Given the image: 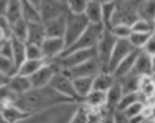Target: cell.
<instances>
[{"mask_svg":"<svg viewBox=\"0 0 155 123\" xmlns=\"http://www.w3.org/2000/svg\"><path fill=\"white\" fill-rule=\"evenodd\" d=\"M68 102H74V101L71 98L65 96V95L59 93L51 85L32 87L29 92L19 95L16 99V104L21 109L27 111L30 115L46 112L49 109L57 107V106H65Z\"/></svg>","mask_w":155,"mask_h":123,"instance_id":"6da1fadb","label":"cell"},{"mask_svg":"<svg viewBox=\"0 0 155 123\" xmlns=\"http://www.w3.org/2000/svg\"><path fill=\"white\" fill-rule=\"evenodd\" d=\"M89 19L84 16V13H70L67 11L65 14V33H63V41H65V49L71 46L78 36L86 30L89 25Z\"/></svg>","mask_w":155,"mask_h":123,"instance_id":"7a4b0ae2","label":"cell"},{"mask_svg":"<svg viewBox=\"0 0 155 123\" xmlns=\"http://www.w3.org/2000/svg\"><path fill=\"white\" fill-rule=\"evenodd\" d=\"M104 24H89L86 27V30H84L78 39L71 46H68L65 51L62 54H67V52H71V51H78V49H89V47H95L97 43H98V38H100L101 32L104 29Z\"/></svg>","mask_w":155,"mask_h":123,"instance_id":"3957f363","label":"cell"},{"mask_svg":"<svg viewBox=\"0 0 155 123\" xmlns=\"http://www.w3.org/2000/svg\"><path fill=\"white\" fill-rule=\"evenodd\" d=\"M51 85L52 88H55L59 93L65 95V96L71 98L74 102H79V96H78V93L74 90V85H73V77L67 74L63 70H59L57 73L54 74V77L51 79Z\"/></svg>","mask_w":155,"mask_h":123,"instance_id":"277c9868","label":"cell"},{"mask_svg":"<svg viewBox=\"0 0 155 123\" xmlns=\"http://www.w3.org/2000/svg\"><path fill=\"white\" fill-rule=\"evenodd\" d=\"M60 70L59 63L55 60H46L45 65H41L37 71L30 76L32 87H45L51 84V79L54 77V74Z\"/></svg>","mask_w":155,"mask_h":123,"instance_id":"5b68a950","label":"cell"},{"mask_svg":"<svg viewBox=\"0 0 155 123\" xmlns=\"http://www.w3.org/2000/svg\"><path fill=\"white\" fill-rule=\"evenodd\" d=\"M133 49H136V47H133V44L130 43L128 38H117L116 43H114V47H112V51H111V55H109V60H108L106 70L109 73H112V71L116 70V66L124 60V57L128 55Z\"/></svg>","mask_w":155,"mask_h":123,"instance_id":"8992f818","label":"cell"},{"mask_svg":"<svg viewBox=\"0 0 155 123\" xmlns=\"http://www.w3.org/2000/svg\"><path fill=\"white\" fill-rule=\"evenodd\" d=\"M116 36L111 33V30L108 27H104L100 38H98V43H97V57L100 58L103 68L106 70V65H108V60H109V55H111V51L114 47V43H116Z\"/></svg>","mask_w":155,"mask_h":123,"instance_id":"52a82bcc","label":"cell"},{"mask_svg":"<svg viewBox=\"0 0 155 123\" xmlns=\"http://www.w3.org/2000/svg\"><path fill=\"white\" fill-rule=\"evenodd\" d=\"M62 70V68H60ZM104 70L101 62L98 57H92L86 62H82V63L76 65L73 68H68V70H63L67 74H70L71 77H81V76H95L98 71Z\"/></svg>","mask_w":155,"mask_h":123,"instance_id":"ba28073f","label":"cell"},{"mask_svg":"<svg viewBox=\"0 0 155 123\" xmlns=\"http://www.w3.org/2000/svg\"><path fill=\"white\" fill-rule=\"evenodd\" d=\"M38 11H40L41 20H48L65 14L68 10H67V3L63 0H41L38 5Z\"/></svg>","mask_w":155,"mask_h":123,"instance_id":"9c48e42d","label":"cell"},{"mask_svg":"<svg viewBox=\"0 0 155 123\" xmlns=\"http://www.w3.org/2000/svg\"><path fill=\"white\" fill-rule=\"evenodd\" d=\"M65 51V41L59 36H46L41 43V52L46 60H54Z\"/></svg>","mask_w":155,"mask_h":123,"instance_id":"30bf717a","label":"cell"},{"mask_svg":"<svg viewBox=\"0 0 155 123\" xmlns=\"http://www.w3.org/2000/svg\"><path fill=\"white\" fill-rule=\"evenodd\" d=\"M2 117L5 120V123H18V121H24L27 118H30L32 115L21 109L16 102H11V104H5L2 109Z\"/></svg>","mask_w":155,"mask_h":123,"instance_id":"8fae6325","label":"cell"},{"mask_svg":"<svg viewBox=\"0 0 155 123\" xmlns=\"http://www.w3.org/2000/svg\"><path fill=\"white\" fill-rule=\"evenodd\" d=\"M67 14V13H65ZM65 14L48 19V20H41L45 25V32L46 36H59L63 38V33H65Z\"/></svg>","mask_w":155,"mask_h":123,"instance_id":"7c38bea8","label":"cell"},{"mask_svg":"<svg viewBox=\"0 0 155 123\" xmlns=\"http://www.w3.org/2000/svg\"><path fill=\"white\" fill-rule=\"evenodd\" d=\"M6 85H8L16 95H22V93L29 92L32 88V82H30L29 76H24V74L16 73V74H13V76L8 79Z\"/></svg>","mask_w":155,"mask_h":123,"instance_id":"4fadbf2b","label":"cell"},{"mask_svg":"<svg viewBox=\"0 0 155 123\" xmlns=\"http://www.w3.org/2000/svg\"><path fill=\"white\" fill-rule=\"evenodd\" d=\"M46 38V32H45V25L41 20L38 22H29V27H27V41L25 43L29 44H38L41 46V43Z\"/></svg>","mask_w":155,"mask_h":123,"instance_id":"5bb4252c","label":"cell"},{"mask_svg":"<svg viewBox=\"0 0 155 123\" xmlns=\"http://www.w3.org/2000/svg\"><path fill=\"white\" fill-rule=\"evenodd\" d=\"M81 102H84L87 107H92V109H103L104 104H106V92L90 90L86 96L81 99Z\"/></svg>","mask_w":155,"mask_h":123,"instance_id":"9a60e30c","label":"cell"},{"mask_svg":"<svg viewBox=\"0 0 155 123\" xmlns=\"http://www.w3.org/2000/svg\"><path fill=\"white\" fill-rule=\"evenodd\" d=\"M114 74L109 73L108 70H101L98 71L95 76H94V84H92V90H103L106 92L108 88L114 84Z\"/></svg>","mask_w":155,"mask_h":123,"instance_id":"2e32d148","label":"cell"},{"mask_svg":"<svg viewBox=\"0 0 155 123\" xmlns=\"http://www.w3.org/2000/svg\"><path fill=\"white\" fill-rule=\"evenodd\" d=\"M131 71L138 74V76H146V74H150L152 73V66H150V55L146 54L143 49L139 51L138 57L135 60V65H133Z\"/></svg>","mask_w":155,"mask_h":123,"instance_id":"e0dca14e","label":"cell"},{"mask_svg":"<svg viewBox=\"0 0 155 123\" xmlns=\"http://www.w3.org/2000/svg\"><path fill=\"white\" fill-rule=\"evenodd\" d=\"M139 51H141V49H133V51L128 54V55L124 57V60L116 66V70L112 71V74H114L116 79L122 77V76H125L127 73L131 71V68H133V65H135V60H136V57H138Z\"/></svg>","mask_w":155,"mask_h":123,"instance_id":"ac0fdd59","label":"cell"},{"mask_svg":"<svg viewBox=\"0 0 155 123\" xmlns=\"http://www.w3.org/2000/svg\"><path fill=\"white\" fill-rule=\"evenodd\" d=\"M138 93H139V98L146 101L149 96L155 93V80L152 79L150 74H146V76H141L139 82H138Z\"/></svg>","mask_w":155,"mask_h":123,"instance_id":"d6986e66","label":"cell"},{"mask_svg":"<svg viewBox=\"0 0 155 123\" xmlns=\"http://www.w3.org/2000/svg\"><path fill=\"white\" fill-rule=\"evenodd\" d=\"M84 16L89 19L90 24H103L101 22V3L98 0H89L84 10Z\"/></svg>","mask_w":155,"mask_h":123,"instance_id":"ffe728a7","label":"cell"},{"mask_svg":"<svg viewBox=\"0 0 155 123\" xmlns=\"http://www.w3.org/2000/svg\"><path fill=\"white\" fill-rule=\"evenodd\" d=\"M92 84H94V76L73 77V85H74V90L78 93V96H79V99H82L90 90H92Z\"/></svg>","mask_w":155,"mask_h":123,"instance_id":"44dd1931","label":"cell"},{"mask_svg":"<svg viewBox=\"0 0 155 123\" xmlns=\"http://www.w3.org/2000/svg\"><path fill=\"white\" fill-rule=\"evenodd\" d=\"M139 77L138 74H135L133 71L127 73L125 76L119 77V84L122 87V92L124 93H130V92H138V82H139Z\"/></svg>","mask_w":155,"mask_h":123,"instance_id":"7402d4cb","label":"cell"},{"mask_svg":"<svg viewBox=\"0 0 155 123\" xmlns=\"http://www.w3.org/2000/svg\"><path fill=\"white\" fill-rule=\"evenodd\" d=\"M45 58H41V60H33V58H25L22 63L19 65V68H18V73L19 74H24V76H32V74L38 70V68L41 66V65H45Z\"/></svg>","mask_w":155,"mask_h":123,"instance_id":"603a6c76","label":"cell"},{"mask_svg":"<svg viewBox=\"0 0 155 123\" xmlns=\"http://www.w3.org/2000/svg\"><path fill=\"white\" fill-rule=\"evenodd\" d=\"M27 27H29V22H27L24 17L18 19L16 22L11 24V36L25 43L27 41Z\"/></svg>","mask_w":155,"mask_h":123,"instance_id":"cb8c5ba5","label":"cell"},{"mask_svg":"<svg viewBox=\"0 0 155 123\" xmlns=\"http://www.w3.org/2000/svg\"><path fill=\"white\" fill-rule=\"evenodd\" d=\"M5 17L8 19L11 24L22 17V6H21V0H10L8 6H6V11H5Z\"/></svg>","mask_w":155,"mask_h":123,"instance_id":"d4e9b609","label":"cell"},{"mask_svg":"<svg viewBox=\"0 0 155 123\" xmlns=\"http://www.w3.org/2000/svg\"><path fill=\"white\" fill-rule=\"evenodd\" d=\"M10 39H11V44H13V60H15V63L19 68V65L25 60V43L21 39L13 38V36Z\"/></svg>","mask_w":155,"mask_h":123,"instance_id":"484cf974","label":"cell"},{"mask_svg":"<svg viewBox=\"0 0 155 123\" xmlns=\"http://www.w3.org/2000/svg\"><path fill=\"white\" fill-rule=\"evenodd\" d=\"M138 16L152 20L155 17V0H139Z\"/></svg>","mask_w":155,"mask_h":123,"instance_id":"4316f807","label":"cell"},{"mask_svg":"<svg viewBox=\"0 0 155 123\" xmlns=\"http://www.w3.org/2000/svg\"><path fill=\"white\" fill-rule=\"evenodd\" d=\"M150 35H152L150 32H133L131 30L128 39H130V43L133 44V47H136V49H143L144 44L147 43V39L150 38Z\"/></svg>","mask_w":155,"mask_h":123,"instance_id":"83f0119b","label":"cell"},{"mask_svg":"<svg viewBox=\"0 0 155 123\" xmlns=\"http://www.w3.org/2000/svg\"><path fill=\"white\" fill-rule=\"evenodd\" d=\"M0 71H2L5 76L11 77L13 74L18 73V65L15 63V60H13L11 57L0 55Z\"/></svg>","mask_w":155,"mask_h":123,"instance_id":"f1b7e54d","label":"cell"},{"mask_svg":"<svg viewBox=\"0 0 155 123\" xmlns=\"http://www.w3.org/2000/svg\"><path fill=\"white\" fill-rule=\"evenodd\" d=\"M116 6H117V2H106V3H101V22L106 25V27L109 25L112 16H114Z\"/></svg>","mask_w":155,"mask_h":123,"instance_id":"f546056e","label":"cell"},{"mask_svg":"<svg viewBox=\"0 0 155 123\" xmlns=\"http://www.w3.org/2000/svg\"><path fill=\"white\" fill-rule=\"evenodd\" d=\"M108 29L111 30V33L116 38H128L130 33H131V27L127 25V24H112Z\"/></svg>","mask_w":155,"mask_h":123,"instance_id":"4dcf8cb0","label":"cell"},{"mask_svg":"<svg viewBox=\"0 0 155 123\" xmlns=\"http://www.w3.org/2000/svg\"><path fill=\"white\" fill-rule=\"evenodd\" d=\"M18 96H19V95H16L6 84L0 87V101L3 102V106L5 104H11V102H16Z\"/></svg>","mask_w":155,"mask_h":123,"instance_id":"1f68e13d","label":"cell"},{"mask_svg":"<svg viewBox=\"0 0 155 123\" xmlns=\"http://www.w3.org/2000/svg\"><path fill=\"white\" fill-rule=\"evenodd\" d=\"M138 99H141L138 92L124 93V95H122V98H120V101H119V104H117V109H119V111H124V109H127L130 104H133V102L138 101ZM141 101H143V99H141Z\"/></svg>","mask_w":155,"mask_h":123,"instance_id":"d6a6232c","label":"cell"},{"mask_svg":"<svg viewBox=\"0 0 155 123\" xmlns=\"http://www.w3.org/2000/svg\"><path fill=\"white\" fill-rule=\"evenodd\" d=\"M133 32H150L152 33V20L146 17H138L135 22L131 24Z\"/></svg>","mask_w":155,"mask_h":123,"instance_id":"836d02e7","label":"cell"},{"mask_svg":"<svg viewBox=\"0 0 155 123\" xmlns=\"http://www.w3.org/2000/svg\"><path fill=\"white\" fill-rule=\"evenodd\" d=\"M25 58H33V60L45 58V57H43V52H41V46L25 43ZM45 60H46V58H45Z\"/></svg>","mask_w":155,"mask_h":123,"instance_id":"e575fe53","label":"cell"},{"mask_svg":"<svg viewBox=\"0 0 155 123\" xmlns=\"http://www.w3.org/2000/svg\"><path fill=\"white\" fill-rule=\"evenodd\" d=\"M143 109H144V101L138 99V101L133 102V104H130L127 109H124V112H125L127 117H128V121H130L133 117H136V115H139L143 112Z\"/></svg>","mask_w":155,"mask_h":123,"instance_id":"d590c367","label":"cell"},{"mask_svg":"<svg viewBox=\"0 0 155 123\" xmlns=\"http://www.w3.org/2000/svg\"><path fill=\"white\" fill-rule=\"evenodd\" d=\"M89 0H65L67 10L70 13H84Z\"/></svg>","mask_w":155,"mask_h":123,"instance_id":"8d00e7d4","label":"cell"},{"mask_svg":"<svg viewBox=\"0 0 155 123\" xmlns=\"http://www.w3.org/2000/svg\"><path fill=\"white\" fill-rule=\"evenodd\" d=\"M143 51H144L146 54H149V55H153V54H155V33H152L150 38L147 39V43L144 44Z\"/></svg>","mask_w":155,"mask_h":123,"instance_id":"74e56055","label":"cell"},{"mask_svg":"<svg viewBox=\"0 0 155 123\" xmlns=\"http://www.w3.org/2000/svg\"><path fill=\"white\" fill-rule=\"evenodd\" d=\"M10 0H0V16H5V11H6V6H8Z\"/></svg>","mask_w":155,"mask_h":123,"instance_id":"f35d334b","label":"cell"},{"mask_svg":"<svg viewBox=\"0 0 155 123\" xmlns=\"http://www.w3.org/2000/svg\"><path fill=\"white\" fill-rule=\"evenodd\" d=\"M8 76H5V74L2 73V71H0V87H2V85H5L6 84V82H8Z\"/></svg>","mask_w":155,"mask_h":123,"instance_id":"ab89813d","label":"cell"},{"mask_svg":"<svg viewBox=\"0 0 155 123\" xmlns=\"http://www.w3.org/2000/svg\"><path fill=\"white\" fill-rule=\"evenodd\" d=\"M150 66H152V71H155V54L150 55Z\"/></svg>","mask_w":155,"mask_h":123,"instance_id":"60d3db41","label":"cell"},{"mask_svg":"<svg viewBox=\"0 0 155 123\" xmlns=\"http://www.w3.org/2000/svg\"><path fill=\"white\" fill-rule=\"evenodd\" d=\"M29 2H30V3H33V5L38 8V5H40V2H41V0H29Z\"/></svg>","mask_w":155,"mask_h":123,"instance_id":"b9f144b4","label":"cell"},{"mask_svg":"<svg viewBox=\"0 0 155 123\" xmlns=\"http://www.w3.org/2000/svg\"><path fill=\"white\" fill-rule=\"evenodd\" d=\"M152 33H155V17L152 19Z\"/></svg>","mask_w":155,"mask_h":123,"instance_id":"7bdbcfd3","label":"cell"},{"mask_svg":"<svg viewBox=\"0 0 155 123\" xmlns=\"http://www.w3.org/2000/svg\"><path fill=\"white\" fill-rule=\"evenodd\" d=\"M100 3H106V2H117V0H98Z\"/></svg>","mask_w":155,"mask_h":123,"instance_id":"ee69618b","label":"cell"},{"mask_svg":"<svg viewBox=\"0 0 155 123\" xmlns=\"http://www.w3.org/2000/svg\"><path fill=\"white\" fill-rule=\"evenodd\" d=\"M0 123H5V120H3V117H2V111H0Z\"/></svg>","mask_w":155,"mask_h":123,"instance_id":"f6af8a7d","label":"cell"},{"mask_svg":"<svg viewBox=\"0 0 155 123\" xmlns=\"http://www.w3.org/2000/svg\"><path fill=\"white\" fill-rule=\"evenodd\" d=\"M150 76H152V79L155 80V71H152V73H150Z\"/></svg>","mask_w":155,"mask_h":123,"instance_id":"bcb514c9","label":"cell"},{"mask_svg":"<svg viewBox=\"0 0 155 123\" xmlns=\"http://www.w3.org/2000/svg\"><path fill=\"white\" fill-rule=\"evenodd\" d=\"M2 109H3V102L0 101V111H2Z\"/></svg>","mask_w":155,"mask_h":123,"instance_id":"7dc6e473","label":"cell"},{"mask_svg":"<svg viewBox=\"0 0 155 123\" xmlns=\"http://www.w3.org/2000/svg\"><path fill=\"white\" fill-rule=\"evenodd\" d=\"M63 2H65V0H63Z\"/></svg>","mask_w":155,"mask_h":123,"instance_id":"c3c4849f","label":"cell"}]
</instances>
